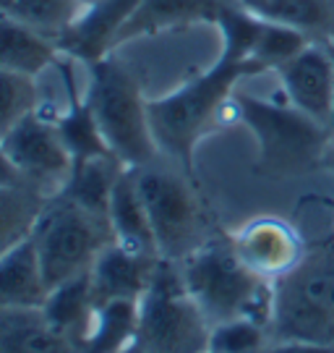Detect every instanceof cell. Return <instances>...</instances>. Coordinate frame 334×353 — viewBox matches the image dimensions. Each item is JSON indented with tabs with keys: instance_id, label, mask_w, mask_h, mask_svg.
<instances>
[{
	"instance_id": "21",
	"label": "cell",
	"mask_w": 334,
	"mask_h": 353,
	"mask_svg": "<svg viewBox=\"0 0 334 353\" xmlns=\"http://www.w3.org/2000/svg\"><path fill=\"white\" fill-rule=\"evenodd\" d=\"M42 312L52 322V327L61 330L63 335L76 345V351H79V343H81L84 332H87L89 316L94 312L89 272L76 275V278L50 288L48 301L42 303Z\"/></svg>"
},
{
	"instance_id": "11",
	"label": "cell",
	"mask_w": 334,
	"mask_h": 353,
	"mask_svg": "<svg viewBox=\"0 0 334 353\" xmlns=\"http://www.w3.org/2000/svg\"><path fill=\"white\" fill-rule=\"evenodd\" d=\"M274 74L290 105L329 128L334 100V55L326 42L313 39Z\"/></svg>"
},
{
	"instance_id": "22",
	"label": "cell",
	"mask_w": 334,
	"mask_h": 353,
	"mask_svg": "<svg viewBox=\"0 0 334 353\" xmlns=\"http://www.w3.org/2000/svg\"><path fill=\"white\" fill-rule=\"evenodd\" d=\"M240 6L267 21L295 26L313 39L334 32V0H240Z\"/></svg>"
},
{
	"instance_id": "23",
	"label": "cell",
	"mask_w": 334,
	"mask_h": 353,
	"mask_svg": "<svg viewBox=\"0 0 334 353\" xmlns=\"http://www.w3.org/2000/svg\"><path fill=\"white\" fill-rule=\"evenodd\" d=\"M45 204L48 196L24 183L0 186V256L32 236Z\"/></svg>"
},
{
	"instance_id": "7",
	"label": "cell",
	"mask_w": 334,
	"mask_h": 353,
	"mask_svg": "<svg viewBox=\"0 0 334 353\" xmlns=\"http://www.w3.org/2000/svg\"><path fill=\"white\" fill-rule=\"evenodd\" d=\"M211 325L188 293L180 267L160 259L147 293L138 299L141 353H209Z\"/></svg>"
},
{
	"instance_id": "12",
	"label": "cell",
	"mask_w": 334,
	"mask_h": 353,
	"mask_svg": "<svg viewBox=\"0 0 334 353\" xmlns=\"http://www.w3.org/2000/svg\"><path fill=\"white\" fill-rule=\"evenodd\" d=\"M138 3L141 0H97L87 6L81 16L58 37L61 55L89 65L110 52H118V37Z\"/></svg>"
},
{
	"instance_id": "4",
	"label": "cell",
	"mask_w": 334,
	"mask_h": 353,
	"mask_svg": "<svg viewBox=\"0 0 334 353\" xmlns=\"http://www.w3.org/2000/svg\"><path fill=\"white\" fill-rule=\"evenodd\" d=\"M87 97L110 152L125 168H144L160 160L149 123V100L138 76L115 55H105L87 65Z\"/></svg>"
},
{
	"instance_id": "17",
	"label": "cell",
	"mask_w": 334,
	"mask_h": 353,
	"mask_svg": "<svg viewBox=\"0 0 334 353\" xmlns=\"http://www.w3.org/2000/svg\"><path fill=\"white\" fill-rule=\"evenodd\" d=\"M58 58L61 50L55 39L0 13V68L37 79L58 63Z\"/></svg>"
},
{
	"instance_id": "13",
	"label": "cell",
	"mask_w": 334,
	"mask_h": 353,
	"mask_svg": "<svg viewBox=\"0 0 334 353\" xmlns=\"http://www.w3.org/2000/svg\"><path fill=\"white\" fill-rule=\"evenodd\" d=\"M160 259L162 256H149V254L123 249L115 241L107 243L89 270L94 303L118 301V299L138 301L147 293Z\"/></svg>"
},
{
	"instance_id": "32",
	"label": "cell",
	"mask_w": 334,
	"mask_h": 353,
	"mask_svg": "<svg viewBox=\"0 0 334 353\" xmlns=\"http://www.w3.org/2000/svg\"><path fill=\"white\" fill-rule=\"evenodd\" d=\"M326 45H329V50H332V55H334V32L329 34V39H326Z\"/></svg>"
},
{
	"instance_id": "26",
	"label": "cell",
	"mask_w": 334,
	"mask_h": 353,
	"mask_svg": "<svg viewBox=\"0 0 334 353\" xmlns=\"http://www.w3.org/2000/svg\"><path fill=\"white\" fill-rule=\"evenodd\" d=\"M39 100V84L34 76L0 68V139L11 131L21 118L34 113Z\"/></svg>"
},
{
	"instance_id": "24",
	"label": "cell",
	"mask_w": 334,
	"mask_h": 353,
	"mask_svg": "<svg viewBox=\"0 0 334 353\" xmlns=\"http://www.w3.org/2000/svg\"><path fill=\"white\" fill-rule=\"evenodd\" d=\"M87 6L81 0H0V13L37 29L39 34L55 39L81 16Z\"/></svg>"
},
{
	"instance_id": "1",
	"label": "cell",
	"mask_w": 334,
	"mask_h": 353,
	"mask_svg": "<svg viewBox=\"0 0 334 353\" xmlns=\"http://www.w3.org/2000/svg\"><path fill=\"white\" fill-rule=\"evenodd\" d=\"M264 19L240 6H227L217 19L220 55L209 68L149 100V123L165 160L196 178V147L211 131L236 121V92L243 79L264 74L251 58Z\"/></svg>"
},
{
	"instance_id": "28",
	"label": "cell",
	"mask_w": 334,
	"mask_h": 353,
	"mask_svg": "<svg viewBox=\"0 0 334 353\" xmlns=\"http://www.w3.org/2000/svg\"><path fill=\"white\" fill-rule=\"evenodd\" d=\"M267 353H334V345H322V343L306 341H274Z\"/></svg>"
},
{
	"instance_id": "20",
	"label": "cell",
	"mask_w": 334,
	"mask_h": 353,
	"mask_svg": "<svg viewBox=\"0 0 334 353\" xmlns=\"http://www.w3.org/2000/svg\"><path fill=\"white\" fill-rule=\"evenodd\" d=\"M125 165L115 157V154H105V157H94V160H81L74 163L71 178L63 186V196L84 207L89 212L107 217V207H110L112 189L118 183V178L123 176Z\"/></svg>"
},
{
	"instance_id": "34",
	"label": "cell",
	"mask_w": 334,
	"mask_h": 353,
	"mask_svg": "<svg viewBox=\"0 0 334 353\" xmlns=\"http://www.w3.org/2000/svg\"><path fill=\"white\" fill-rule=\"evenodd\" d=\"M329 204H332V212H334V202H329Z\"/></svg>"
},
{
	"instance_id": "16",
	"label": "cell",
	"mask_w": 334,
	"mask_h": 353,
	"mask_svg": "<svg viewBox=\"0 0 334 353\" xmlns=\"http://www.w3.org/2000/svg\"><path fill=\"white\" fill-rule=\"evenodd\" d=\"M0 353H79L42 306H0Z\"/></svg>"
},
{
	"instance_id": "5",
	"label": "cell",
	"mask_w": 334,
	"mask_h": 353,
	"mask_svg": "<svg viewBox=\"0 0 334 353\" xmlns=\"http://www.w3.org/2000/svg\"><path fill=\"white\" fill-rule=\"evenodd\" d=\"M272 338L334 345V239L306 246L303 259L274 280Z\"/></svg>"
},
{
	"instance_id": "35",
	"label": "cell",
	"mask_w": 334,
	"mask_h": 353,
	"mask_svg": "<svg viewBox=\"0 0 334 353\" xmlns=\"http://www.w3.org/2000/svg\"><path fill=\"white\" fill-rule=\"evenodd\" d=\"M264 353H267V351H264Z\"/></svg>"
},
{
	"instance_id": "10",
	"label": "cell",
	"mask_w": 334,
	"mask_h": 353,
	"mask_svg": "<svg viewBox=\"0 0 334 353\" xmlns=\"http://www.w3.org/2000/svg\"><path fill=\"white\" fill-rule=\"evenodd\" d=\"M238 259L264 280H280L303 259L306 243L282 217L259 214L227 233Z\"/></svg>"
},
{
	"instance_id": "31",
	"label": "cell",
	"mask_w": 334,
	"mask_h": 353,
	"mask_svg": "<svg viewBox=\"0 0 334 353\" xmlns=\"http://www.w3.org/2000/svg\"><path fill=\"white\" fill-rule=\"evenodd\" d=\"M329 131H334V100H332V113H329Z\"/></svg>"
},
{
	"instance_id": "29",
	"label": "cell",
	"mask_w": 334,
	"mask_h": 353,
	"mask_svg": "<svg viewBox=\"0 0 334 353\" xmlns=\"http://www.w3.org/2000/svg\"><path fill=\"white\" fill-rule=\"evenodd\" d=\"M322 168H326V170H332V173H334V131H332V137H329V144H326V150H324Z\"/></svg>"
},
{
	"instance_id": "25",
	"label": "cell",
	"mask_w": 334,
	"mask_h": 353,
	"mask_svg": "<svg viewBox=\"0 0 334 353\" xmlns=\"http://www.w3.org/2000/svg\"><path fill=\"white\" fill-rule=\"evenodd\" d=\"M313 37H309L306 32H300L295 26L277 24V21H267L261 24L259 39L253 45V61L261 65V71H277L280 65H285L290 58H295L298 52L306 45H311Z\"/></svg>"
},
{
	"instance_id": "15",
	"label": "cell",
	"mask_w": 334,
	"mask_h": 353,
	"mask_svg": "<svg viewBox=\"0 0 334 353\" xmlns=\"http://www.w3.org/2000/svg\"><path fill=\"white\" fill-rule=\"evenodd\" d=\"M107 223H110L112 241L123 249L149 256H160L154 230L149 223L147 204L141 199V191L136 183V168H125L123 176L118 178L107 207Z\"/></svg>"
},
{
	"instance_id": "8",
	"label": "cell",
	"mask_w": 334,
	"mask_h": 353,
	"mask_svg": "<svg viewBox=\"0 0 334 353\" xmlns=\"http://www.w3.org/2000/svg\"><path fill=\"white\" fill-rule=\"evenodd\" d=\"M39 265L50 288L92 270L99 252L112 243L107 217L89 212L63 194L48 199L32 230Z\"/></svg>"
},
{
	"instance_id": "3",
	"label": "cell",
	"mask_w": 334,
	"mask_h": 353,
	"mask_svg": "<svg viewBox=\"0 0 334 353\" xmlns=\"http://www.w3.org/2000/svg\"><path fill=\"white\" fill-rule=\"evenodd\" d=\"M236 121L256 141V173L285 181L322 165L332 131L287 100H264L236 92Z\"/></svg>"
},
{
	"instance_id": "14",
	"label": "cell",
	"mask_w": 334,
	"mask_h": 353,
	"mask_svg": "<svg viewBox=\"0 0 334 353\" xmlns=\"http://www.w3.org/2000/svg\"><path fill=\"white\" fill-rule=\"evenodd\" d=\"M238 0H141L118 37V50L136 39L160 37L196 24H214V19Z\"/></svg>"
},
{
	"instance_id": "33",
	"label": "cell",
	"mask_w": 334,
	"mask_h": 353,
	"mask_svg": "<svg viewBox=\"0 0 334 353\" xmlns=\"http://www.w3.org/2000/svg\"><path fill=\"white\" fill-rule=\"evenodd\" d=\"M81 3H84V6H92V3H97V0H81Z\"/></svg>"
},
{
	"instance_id": "27",
	"label": "cell",
	"mask_w": 334,
	"mask_h": 353,
	"mask_svg": "<svg viewBox=\"0 0 334 353\" xmlns=\"http://www.w3.org/2000/svg\"><path fill=\"white\" fill-rule=\"evenodd\" d=\"M274 343L272 327L256 319H227L211 325L209 353H264Z\"/></svg>"
},
{
	"instance_id": "30",
	"label": "cell",
	"mask_w": 334,
	"mask_h": 353,
	"mask_svg": "<svg viewBox=\"0 0 334 353\" xmlns=\"http://www.w3.org/2000/svg\"><path fill=\"white\" fill-rule=\"evenodd\" d=\"M121 353H141V345H138V343H131V345H128V348H123Z\"/></svg>"
},
{
	"instance_id": "2",
	"label": "cell",
	"mask_w": 334,
	"mask_h": 353,
	"mask_svg": "<svg viewBox=\"0 0 334 353\" xmlns=\"http://www.w3.org/2000/svg\"><path fill=\"white\" fill-rule=\"evenodd\" d=\"M178 267L209 325L246 316L272 327L274 283L259 278L238 259L227 233H214Z\"/></svg>"
},
{
	"instance_id": "18",
	"label": "cell",
	"mask_w": 334,
	"mask_h": 353,
	"mask_svg": "<svg viewBox=\"0 0 334 353\" xmlns=\"http://www.w3.org/2000/svg\"><path fill=\"white\" fill-rule=\"evenodd\" d=\"M50 285L32 236L0 256V306H42Z\"/></svg>"
},
{
	"instance_id": "19",
	"label": "cell",
	"mask_w": 334,
	"mask_h": 353,
	"mask_svg": "<svg viewBox=\"0 0 334 353\" xmlns=\"http://www.w3.org/2000/svg\"><path fill=\"white\" fill-rule=\"evenodd\" d=\"M138 335V301L118 299V301L94 303L84 338L79 343V353H121Z\"/></svg>"
},
{
	"instance_id": "6",
	"label": "cell",
	"mask_w": 334,
	"mask_h": 353,
	"mask_svg": "<svg viewBox=\"0 0 334 353\" xmlns=\"http://www.w3.org/2000/svg\"><path fill=\"white\" fill-rule=\"evenodd\" d=\"M136 183L162 259L180 262L214 236L207 207L198 196L196 178L186 170L160 157L152 165L136 168Z\"/></svg>"
},
{
	"instance_id": "9",
	"label": "cell",
	"mask_w": 334,
	"mask_h": 353,
	"mask_svg": "<svg viewBox=\"0 0 334 353\" xmlns=\"http://www.w3.org/2000/svg\"><path fill=\"white\" fill-rule=\"evenodd\" d=\"M52 113L55 110H45L39 105L0 139V150L21 183L48 199L61 194L74 170V157L63 144Z\"/></svg>"
}]
</instances>
